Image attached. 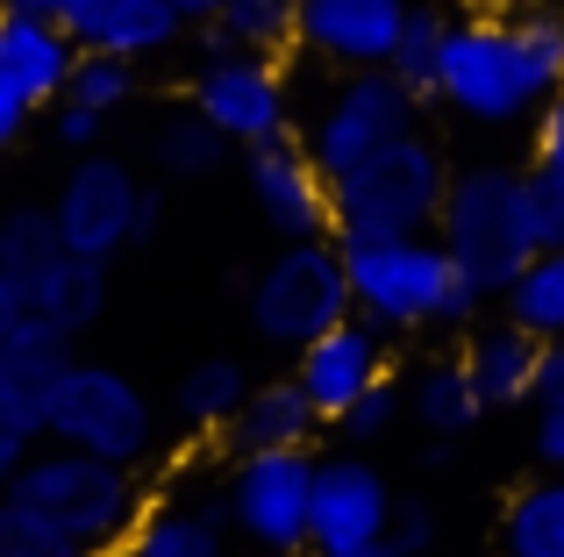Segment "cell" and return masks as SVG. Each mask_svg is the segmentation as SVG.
<instances>
[{
    "label": "cell",
    "instance_id": "cell-1",
    "mask_svg": "<svg viewBox=\"0 0 564 557\" xmlns=\"http://www.w3.org/2000/svg\"><path fill=\"white\" fill-rule=\"evenodd\" d=\"M564 94V14L514 22H451L436 65V100L479 129H508L543 114Z\"/></svg>",
    "mask_w": 564,
    "mask_h": 557
},
{
    "label": "cell",
    "instance_id": "cell-2",
    "mask_svg": "<svg viewBox=\"0 0 564 557\" xmlns=\"http://www.w3.org/2000/svg\"><path fill=\"white\" fill-rule=\"evenodd\" d=\"M436 243L451 251V265L471 278L479 301H500V293L529 272V258L551 251L543 200H536V186H529V172H508V165L457 172L451 194H443Z\"/></svg>",
    "mask_w": 564,
    "mask_h": 557
},
{
    "label": "cell",
    "instance_id": "cell-3",
    "mask_svg": "<svg viewBox=\"0 0 564 557\" xmlns=\"http://www.w3.org/2000/svg\"><path fill=\"white\" fill-rule=\"evenodd\" d=\"M350 301L372 329H465L479 315L471 278L451 265L436 237H400V243H344Z\"/></svg>",
    "mask_w": 564,
    "mask_h": 557
},
{
    "label": "cell",
    "instance_id": "cell-4",
    "mask_svg": "<svg viewBox=\"0 0 564 557\" xmlns=\"http://www.w3.org/2000/svg\"><path fill=\"white\" fill-rule=\"evenodd\" d=\"M451 172L443 151L422 136L386 143L379 157L350 165L344 179H329V229L336 243H400V237H436Z\"/></svg>",
    "mask_w": 564,
    "mask_h": 557
},
{
    "label": "cell",
    "instance_id": "cell-5",
    "mask_svg": "<svg viewBox=\"0 0 564 557\" xmlns=\"http://www.w3.org/2000/svg\"><path fill=\"white\" fill-rule=\"evenodd\" d=\"M8 501H22L29 515H43L51 529H65L79 550H115L129 529L143 522V493H137V465H108L86 458V450H36V458L14 472Z\"/></svg>",
    "mask_w": 564,
    "mask_h": 557
},
{
    "label": "cell",
    "instance_id": "cell-6",
    "mask_svg": "<svg viewBox=\"0 0 564 557\" xmlns=\"http://www.w3.org/2000/svg\"><path fill=\"white\" fill-rule=\"evenodd\" d=\"M350 315H358L350 265H344V243H329V237L286 243L272 265L250 278V329L279 350H307L315 336H329Z\"/></svg>",
    "mask_w": 564,
    "mask_h": 557
},
{
    "label": "cell",
    "instance_id": "cell-7",
    "mask_svg": "<svg viewBox=\"0 0 564 557\" xmlns=\"http://www.w3.org/2000/svg\"><path fill=\"white\" fill-rule=\"evenodd\" d=\"M43 436L65 450H86V458H108V465H143L158 444V415L143 401V386L115 364H79L57 379L51 393V415H43Z\"/></svg>",
    "mask_w": 564,
    "mask_h": 557
},
{
    "label": "cell",
    "instance_id": "cell-8",
    "mask_svg": "<svg viewBox=\"0 0 564 557\" xmlns=\"http://www.w3.org/2000/svg\"><path fill=\"white\" fill-rule=\"evenodd\" d=\"M400 136H414V94L393 72H350L307 122V157L322 165V179H344L350 165L379 157Z\"/></svg>",
    "mask_w": 564,
    "mask_h": 557
},
{
    "label": "cell",
    "instance_id": "cell-9",
    "mask_svg": "<svg viewBox=\"0 0 564 557\" xmlns=\"http://www.w3.org/2000/svg\"><path fill=\"white\" fill-rule=\"evenodd\" d=\"M315 515V458L307 450H250L229 472V522L264 557H301Z\"/></svg>",
    "mask_w": 564,
    "mask_h": 557
},
{
    "label": "cell",
    "instance_id": "cell-10",
    "mask_svg": "<svg viewBox=\"0 0 564 557\" xmlns=\"http://www.w3.org/2000/svg\"><path fill=\"white\" fill-rule=\"evenodd\" d=\"M193 108H200L229 143H243V151H264V143L293 136L286 72H279L272 57H250V51L207 57V65L193 72Z\"/></svg>",
    "mask_w": 564,
    "mask_h": 557
},
{
    "label": "cell",
    "instance_id": "cell-11",
    "mask_svg": "<svg viewBox=\"0 0 564 557\" xmlns=\"http://www.w3.org/2000/svg\"><path fill=\"white\" fill-rule=\"evenodd\" d=\"M137 200H143V179L122 165V157H94V151H86L79 165L65 172L57 200H51L65 251H72V258H100V265H108L115 251H129Z\"/></svg>",
    "mask_w": 564,
    "mask_h": 557
},
{
    "label": "cell",
    "instance_id": "cell-12",
    "mask_svg": "<svg viewBox=\"0 0 564 557\" xmlns=\"http://www.w3.org/2000/svg\"><path fill=\"white\" fill-rule=\"evenodd\" d=\"M393 522V493H386L379 465L365 458H322L315 465V515H307V550L315 557H350L379 544Z\"/></svg>",
    "mask_w": 564,
    "mask_h": 557
},
{
    "label": "cell",
    "instance_id": "cell-13",
    "mask_svg": "<svg viewBox=\"0 0 564 557\" xmlns=\"http://www.w3.org/2000/svg\"><path fill=\"white\" fill-rule=\"evenodd\" d=\"M243 179L272 237H286V243L329 237V179L307 157V143L286 136V143H264V151H243Z\"/></svg>",
    "mask_w": 564,
    "mask_h": 557
},
{
    "label": "cell",
    "instance_id": "cell-14",
    "mask_svg": "<svg viewBox=\"0 0 564 557\" xmlns=\"http://www.w3.org/2000/svg\"><path fill=\"white\" fill-rule=\"evenodd\" d=\"M293 379H301V393L315 401L322 422H344L350 407H358L365 393L386 379V343H379V329H372L365 315L336 321L329 336H315L307 350H293Z\"/></svg>",
    "mask_w": 564,
    "mask_h": 557
},
{
    "label": "cell",
    "instance_id": "cell-15",
    "mask_svg": "<svg viewBox=\"0 0 564 557\" xmlns=\"http://www.w3.org/2000/svg\"><path fill=\"white\" fill-rule=\"evenodd\" d=\"M408 29V0H301V51L344 72H386Z\"/></svg>",
    "mask_w": 564,
    "mask_h": 557
},
{
    "label": "cell",
    "instance_id": "cell-16",
    "mask_svg": "<svg viewBox=\"0 0 564 557\" xmlns=\"http://www.w3.org/2000/svg\"><path fill=\"white\" fill-rule=\"evenodd\" d=\"M65 372H72V336H57L51 321L22 315L0 336V415L14 429L43 436V415H51V393Z\"/></svg>",
    "mask_w": 564,
    "mask_h": 557
},
{
    "label": "cell",
    "instance_id": "cell-17",
    "mask_svg": "<svg viewBox=\"0 0 564 557\" xmlns=\"http://www.w3.org/2000/svg\"><path fill=\"white\" fill-rule=\"evenodd\" d=\"M72 65H79V43L57 22H29V14H0V79L43 108V100H65Z\"/></svg>",
    "mask_w": 564,
    "mask_h": 557
},
{
    "label": "cell",
    "instance_id": "cell-18",
    "mask_svg": "<svg viewBox=\"0 0 564 557\" xmlns=\"http://www.w3.org/2000/svg\"><path fill=\"white\" fill-rule=\"evenodd\" d=\"M108 557H229V501H165Z\"/></svg>",
    "mask_w": 564,
    "mask_h": 557
},
{
    "label": "cell",
    "instance_id": "cell-19",
    "mask_svg": "<svg viewBox=\"0 0 564 557\" xmlns=\"http://www.w3.org/2000/svg\"><path fill=\"white\" fill-rule=\"evenodd\" d=\"M315 429H322V415L301 393V379H272V386H250V401L236 407L229 444H236V458H250V450H307Z\"/></svg>",
    "mask_w": 564,
    "mask_h": 557
},
{
    "label": "cell",
    "instance_id": "cell-20",
    "mask_svg": "<svg viewBox=\"0 0 564 557\" xmlns=\"http://www.w3.org/2000/svg\"><path fill=\"white\" fill-rule=\"evenodd\" d=\"M536 358H543L536 336H522L514 321H500V329L471 336L465 372H471V386H479L486 407H522V401H536Z\"/></svg>",
    "mask_w": 564,
    "mask_h": 557
},
{
    "label": "cell",
    "instance_id": "cell-21",
    "mask_svg": "<svg viewBox=\"0 0 564 557\" xmlns=\"http://www.w3.org/2000/svg\"><path fill=\"white\" fill-rule=\"evenodd\" d=\"M108 307V265L100 258H57L51 272L29 286V315L51 321L57 336H86Z\"/></svg>",
    "mask_w": 564,
    "mask_h": 557
},
{
    "label": "cell",
    "instance_id": "cell-22",
    "mask_svg": "<svg viewBox=\"0 0 564 557\" xmlns=\"http://www.w3.org/2000/svg\"><path fill=\"white\" fill-rule=\"evenodd\" d=\"M207 29V57L221 51H250V57H279L286 43H301V0H221Z\"/></svg>",
    "mask_w": 564,
    "mask_h": 557
},
{
    "label": "cell",
    "instance_id": "cell-23",
    "mask_svg": "<svg viewBox=\"0 0 564 557\" xmlns=\"http://www.w3.org/2000/svg\"><path fill=\"white\" fill-rule=\"evenodd\" d=\"M500 557H564V479H536L500 507Z\"/></svg>",
    "mask_w": 564,
    "mask_h": 557
},
{
    "label": "cell",
    "instance_id": "cell-24",
    "mask_svg": "<svg viewBox=\"0 0 564 557\" xmlns=\"http://www.w3.org/2000/svg\"><path fill=\"white\" fill-rule=\"evenodd\" d=\"M408 407H414V422H422L429 436H443V444H457L465 429H479V415H486V401H479V386H471L465 358H457V364H429V372L414 379Z\"/></svg>",
    "mask_w": 564,
    "mask_h": 557
},
{
    "label": "cell",
    "instance_id": "cell-25",
    "mask_svg": "<svg viewBox=\"0 0 564 557\" xmlns=\"http://www.w3.org/2000/svg\"><path fill=\"white\" fill-rule=\"evenodd\" d=\"M508 321L536 343H564V243H551L543 258H529V272L514 278L508 293Z\"/></svg>",
    "mask_w": 564,
    "mask_h": 557
},
{
    "label": "cell",
    "instance_id": "cell-26",
    "mask_svg": "<svg viewBox=\"0 0 564 557\" xmlns=\"http://www.w3.org/2000/svg\"><path fill=\"white\" fill-rule=\"evenodd\" d=\"M180 14L165 8V0H115L108 14H100V29H94V43L86 51H108V57H158V51H172L180 43Z\"/></svg>",
    "mask_w": 564,
    "mask_h": 557
},
{
    "label": "cell",
    "instance_id": "cell-27",
    "mask_svg": "<svg viewBox=\"0 0 564 557\" xmlns=\"http://www.w3.org/2000/svg\"><path fill=\"white\" fill-rule=\"evenodd\" d=\"M229 151H236V143L221 136L200 108L165 114V122H158V136H151V157H158V172H165V179H207V172H221V157H229Z\"/></svg>",
    "mask_w": 564,
    "mask_h": 557
},
{
    "label": "cell",
    "instance_id": "cell-28",
    "mask_svg": "<svg viewBox=\"0 0 564 557\" xmlns=\"http://www.w3.org/2000/svg\"><path fill=\"white\" fill-rule=\"evenodd\" d=\"M57 258H72V251H65V237H57L51 208H8V215H0V272H8L22 293L36 286Z\"/></svg>",
    "mask_w": 564,
    "mask_h": 557
},
{
    "label": "cell",
    "instance_id": "cell-29",
    "mask_svg": "<svg viewBox=\"0 0 564 557\" xmlns=\"http://www.w3.org/2000/svg\"><path fill=\"white\" fill-rule=\"evenodd\" d=\"M243 401H250V379H243L236 358H207V364H193L180 379V415L193 429H229Z\"/></svg>",
    "mask_w": 564,
    "mask_h": 557
},
{
    "label": "cell",
    "instance_id": "cell-30",
    "mask_svg": "<svg viewBox=\"0 0 564 557\" xmlns=\"http://www.w3.org/2000/svg\"><path fill=\"white\" fill-rule=\"evenodd\" d=\"M443 36H451V22H443V8H408V29H400L393 43V79L408 86L414 100L436 94V65H443Z\"/></svg>",
    "mask_w": 564,
    "mask_h": 557
},
{
    "label": "cell",
    "instance_id": "cell-31",
    "mask_svg": "<svg viewBox=\"0 0 564 557\" xmlns=\"http://www.w3.org/2000/svg\"><path fill=\"white\" fill-rule=\"evenodd\" d=\"M529 186L543 200V229L564 243V94L536 114V157H529Z\"/></svg>",
    "mask_w": 564,
    "mask_h": 557
},
{
    "label": "cell",
    "instance_id": "cell-32",
    "mask_svg": "<svg viewBox=\"0 0 564 557\" xmlns=\"http://www.w3.org/2000/svg\"><path fill=\"white\" fill-rule=\"evenodd\" d=\"M129 94H137V65H129V57L79 51L65 100H79V108H94V114H115V108H129Z\"/></svg>",
    "mask_w": 564,
    "mask_h": 557
},
{
    "label": "cell",
    "instance_id": "cell-33",
    "mask_svg": "<svg viewBox=\"0 0 564 557\" xmlns=\"http://www.w3.org/2000/svg\"><path fill=\"white\" fill-rule=\"evenodd\" d=\"M0 557H94V550H79L65 529H51L43 515H29L22 501L0 493Z\"/></svg>",
    "mask_w": 564,
    "mask_h": 557
},
{
    "label": "cell",
    "instance_id": "cell-34",
    "mask_svg": "<svg viewBox=\"0 0 564 557\" xmlns=\"http://www.w3.org/2000/svg\"><path fill=\"white\" fill-rule=\"evenodd\" d=\"M393 415H400V393H393V379H379V386H372V393H365V401H358V407H350V415H344V422H336V429H344V436H350V444H379V436H386V429H393Z\"/></svg>",
    "mask_w": 564,
    "mask_h": 557
},
{
    "label": "cell",
    "instance_id": "cell-35",
    "mask_svg": "<svg viewBox=\"0 0 564 557\" xmlns=\"http://www.w3.org/2000/svg\"><path fill=\"white\" fill-rule=\"evenodd\" d=\"M386 544H393L400 557H429V550H436V507H429V501H393Z\"/></svg>",
    "mask_w": 564,
    "mask_h": 557
},
{
    "label": "cell",
    "instance_id": "cell-36",
    "mask_svg": "<svg viewBox=\"0 0 564 557\" xmlns=\"http://www.w3.org/2000/svg\"><path fill=\"white\" fill-rule=\"evenodd\" d=\"M100 122H108V114H94V108H79V100H57V143H65V151H94L100 143Z\"/></svg>",
    "mask_w": 564,
    "mask_h": 557
},
{
    "label": "cell",
    "instance_id": "cell-37",
    "mask_svg": "<svg viewBox=\"0 0 564 557\" xmlns=\"http://www.w3.org/2000/svg\"><path fill=\"white\" fill-rule=\"evenodd\" d=\"M29 458H36V436H29V429H14V422L0 415V493L14 487V472H22Z\"/></svg>",
    "mask_w": 564,
    "mask_h": 557
},
{
    "label": "cell",
    "instance_id": "cell-38",
    "mask_svg": "<svg viewBox=\"0 0 564 557\" xmlns=\"http://www.w3.org/2000/svg\"><path fill=\"white\" fill-rule=\"evenodd\" d=\"M536 407L564 415V343H543V358H536Z\"/></svg>",
    "mask_w": 564,
    "mask_h": 557
},
{
    "label": "cell",
    "instance_id": "cell-39",
    "mask_svg": "<svg viewBox=\"0 0 564 557\" xmlns=\"http://www.w3.org/2000/svg\"><path fill=\"white\" fill-rule=\"evenodd\" d=\"M108 8H115V0H65V14H57V29H65V36H72V43L86 51V43H94V29H100V14H108Z\"/></svg>",
    "mask_w": 564,
    "mask_h": 557
},
{
    "label": "cell",
    "instance_id": "cell-40",
    "mask_svg": "<svg viewBox=\"0 0 564 557\" xmlns=\"http://www.w3.org/2000/svg\"><path fill=\"white\" fill-rule=\"evenodd\" d=\"M536 458L564 479V415H557V407H543V415H536Z\"/></svg>",
    "mask_w": 564,
    "mask_h": 557
},
{
    "label": "cell",
    "instance_id": "cell-41",
    "mask_svg": "<svg viewBox=\"0 0 564 557\" xmlns=\"http://www.w3.org/2000/svg\"><path fill=\"white\" fill-rule=\"evenodd\" d=\"M29 114H36V108H29V100L14 94L8 79H0V151H8V143H14V136H22V129H29Z\"/></svg>",
    "mask_w": 564,
    "mask_h": 557
},
{
    "label": "cell",
    "instance_id": "cell-42",
    "mask_svg": "<svg viewBox=\"0 0 564 557\" xmlns=\"http://www.w3.org/2000/svg\"><path fill=\"white\" fill-rule=\"evenodd\" d=\"M158 222H165V194H158V186H143V200H137V229H129V243H151V237H158Z\"/></svg>",
    "mask_w": 564,
    "mask_h": 557
},
{
    "label": "cell",
    "instance_id": "cell-43",
    "mask_svg": "<svg viewBox=\"0 0 564 557\" xmlns=\"http://www.w3.org/2000/svg\"><path fill=\"white\" fill-rule=\"evenodd\" d=\"M22 315H29V293L14 286L8 272H0V336H8V329H14V321H22Z\"/></svg>",
    "mask_w": 564,
    "mask_h": 557
},
{
    "label": "cell",
    "instance_id": "cell-44",
    "mask_svg": "<svg viewBox=\"0 0 564 557\" xmlns=\"http://www.w3.org/2000/svg\"><path fill=\"white\" fill-rule=\"evenodd\" d=\"M8 14H29V22H57L65 0H8Z\"/></svg>",
    "mask_w": 564,
    "mask_h": 557
},
{
    "label": "cell",
    "instance_id": "cell-45",
    "mask_svg": "<svg viewBox=\"0 0 564 557\" xmlns=\"http://www.w3.org/2000/svg\"><path fill=\"white\" fill-rule=\"evenodd\" d=\"M172 14H180V22H215L221 14V0H165Z\"/></svg>",
    "mask_w": 564,
    "mask_h": 557
},
{
    "label": "cell",
    "instance_id": "cell-46",
    "mask_svg": "<svg viewBox=\"0 0 564 557\" xmlns=\"http://www.w3.org/2000/svg\"><path fill=\"white\" fill-rule=\"evenodd\" d=\"M422 465H429V472H443V465H451V444H443V436H429V450H422Z\"/></svg>",
    "mask_w": 564,
    "mask_h": 557
},
{
    "label": "cell",
    "instance_id": "cell-47",
    "mask_svg": "<svg viewBox=\"0 0 564 557\" xmlns=\"http://www.w3.org/2000/svg\"><path fill=\"white\" fill-rule=\"evenodd\" d=\"M350 557H400V550H393V544L379 536V544H365V550H350Z\"/></svg>",
    "mask_w": 564,
    "mask_h": 557
},
{
    "label": "cell",
    "instance_id": "cell-48",
    "mask_svg": "<svg viewBox=\"0 0 564 557\" xmlns=\"http://www.w3.org/2000/svg\"><path fill=\"white\" fill-rule=\"evenodd\" d=\"M0 14H8V0H0Z\"/></svg>",
    "mask_w": 564,
    "mask_h": 557
}]
</instances>
